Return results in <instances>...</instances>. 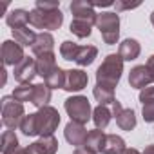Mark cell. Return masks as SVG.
<instances>
[{"instance_id":"1","label":"cell","mask_w":154,"mask_h":154,"mask_svg":"<svg viewBox=\"0 0 154 154\" xmlns=\"http://www.w3.org/2000/svg\"><path fill=\"white\" fill-rule=\"evenodd\" d=\"M123 58L116 53V54H107L102 62V65L96 71V84L114 89L120 80H122V72H123Z\"/></svg>"},{"instance_id":"2","label":"cell","mask_w":154,"mask_h":154,"mask_svg":"<svg viewBox=\"0 0 154 154\" xmlns=\"http://www.w3.org/2000/svg\"><path fill=\"white\" fill-rule=\"evenodd\" d=\"M0 107H2V125L8 131L20 129V123L26 118L24 103L17 102L13 96H4L0 102Z\"/></svg>"},{"instance_id":"3","label":"cell","mask_w":154,"mask_h":154,"mask_svg":"<svg viewBox=\"0 0 154 154\" xmlns=\"http://www.w3.org/2000/svg\"><path fill=\"white\" fill-rule=\"evenodd\" d=\"M63 107H65V112L71 118V122L85 125L89 120H93V109H91V103H89L87 96H82V94L69 96L65 100Z\"/></svg>"},{"instance_id":"4","label":"cell","mask_w":154,"mask_h":154,"mask_svg":"<svg viewBox=\"0 0 154 154\" xmlns=\"http://www.w3.org/2000/svg\"><path fill=\"white\" fill-rule=\"evenodd\" d=\"M96 27L102 33V38L107 45L118 44V38H120V17H118V13H112V11L98 13Z\"/></svg>"},{"instance_id":"5","label":"cell","mask_w":154,"mask_h":154,"mask_svg":"<svg viewBox=\"0 0 154 154\" xmlns=\"http://www.w3.org/2000/svg\"><path fill=\"white\" fill-rule=\"evenodd\" d=\"M63 24V15L60 9L56 11H42V9H31L29 11V26L35 29H47L49 31H56L60 29Z\"/></svg>"},{"instance_id":"6","label":"cell","mask_w":154,"mask_h":154,"mask_svg":"<svg viewBox=\"0 0 154 154\" xmlns=\"http://www.w3.org/2000/svg\"><path fill=\"white\" fill-rule=\"evenodd\" d=\"M60 112L58 109L51 107V105H45L42 109L36 111V125H38V136H53L54 131L58 129L60 125Z\"/></svg>"},{"instance_id":"7","label":"cell","mask_w":154,"mask_h":154,"mask_svg":"<svg viewBox=\"0 0 154 154\" xmlns=\"http://www.w3.org/2000/svg\"><path fill=\"white\" fill-rule=\"evenodd\" d=\"M69 9L72 13V18L85 20V22H91L93 26H96L98 13L94 11V4L93 2H89V0H74V2H71Z\"/></svg>"},{"instance_id":"8","label":"cell","mask_w":154,"mask_h":154,"mask_svg":"<svg viewBox=\"0 0 154 154\" xmlns=\"http://www.w3.org/2000/svg\"><path fill=\"white\" fill-rule=\"evenodd\" d=\"M112 116L116 118V125L122 129V131H127V132H131L134 127H136V114H134V111L132 109H123L122 107V103L116 100L114 103H112Z\"/></svg>"},{"instance_id":"9","label":"cell","mask_w":154,"mask_h":154,"mask_svg":"<svg viewBox=\"0 0 154 154\" xmlns=\"http://www.w3.org/2000/svg\"><path fill=\"white\" fill-rule=\"evenodd\" d=\"M89 84V76L84 69H67V76H65V87L63 91L67 93H80L82 89H85Z\"/></svg>"},{"instance_id":"10","label":"cell","mask_w":154,"mask_h":154,"mask_svg":"<svg viewBox=\"0 0 154 154\" xmlns=\"http://www.w3.org/2000/svg\"><path fill=\"white\" fill-rule=\"evenodd\" d=\"M15 74V80L22 85V84H31L33 78L36 76V58L26 56L13 71Z\"/></svg>"},{"instance_id":"11","label":"cell","mask_w":154,"mask_h":154,"mask_svg":"<svg viewBox=\"0 0 154 154\" xmlns=\"http://www.w3.org/2000/svg\"><path fill=\"white\" fill-rule=\"evenodd\" d=\"M24 58H26V54H24V47L20 44H17L15 40L2 42V60H4V65L17 67Z\"/></svg>"},{"instance_id":"12","label":"cell","mask_w":154,"mask_h":154,"mask_svg":"<svg viewBox=\"0 0 154 154\" xmlns=\"http://www.w3.org/2000/svg\"><path fill=\"white\" fill-rule=\"evenodd\" d=\"M87 134H89V132H87L85 125L76 123V122H69V123L65 125V129H63V136H65V140H67L74 149L85 145Z\"/></svg>"},{"instance_id":"13","label":"cell","mask_w":154,"mask_h":154,"mask_svg":"<svg viewBox=\"0 0 154 154\" xmlns=\"http://www.w3.org/2000/svg\"><path fill=\"white\" fill-rule=\"evenodd\" d=\"M152 84V76L147 69V65H136L129 72V85L132 89H145Z\"/></svg>"},{"instance_id":"14","label":"cell","mask_w":154,"mask_h":154,"mask_svg":"<svg viewBox=\"0 0 154 154\" xmlns=\"http://www.w3.org/2000/svg\"><path fill=\"white\" fill-rule=\"evenodd\" d=\"M140 102H141V116L147 123H154V87L149 85L140 91Z\"/></svg>"},{"instance_id":"15","label":"cell","mask_w":154,"mask_h":154,"mask_svg":"<svg viewBox=\"0 0 154 154\" xmlns=\"http://www.w3.org/2000/svg\"><path fill=\"white\" fill-rule=\"evenodd\" d=\"M29 154H56L58 150V140L53 136H42L40 140L33 141L27 147Z\"/></svg>"},{"instance_id":"16","label":"cell","mask_w":154,"mask_h":154,"mask_svg":"<svg viewBox=\"0 0 154 154\" xmlns=\"http://www.w3.org/2000/svg\"><path fill=\"white\" fill-rule=\"evenodd\" d=\"M53 49H54V38H53V35L47 33V31L38 33V36H36V40H35V44L31 47L33 54L35 56H42V54H47V53H54Z\"/></svg>"},{"instance_id":"17","label":"cell","mask_w":154,"mask_h":154,"mask_svg":"<svg viewBox=\"0 0 154 154\" xmlns=\"http://www.w3.org/2000/svg\"><path fill=\"white\" fill-rule=\"evenodd\" d=\"M140 53H141V45H140V42L134 40V38H125V40L120 44V47H118V54L123 58V62H132V60H136V58L140 56Z\"/></svg>"},{"instance_id":"18","label":"cell","mask_w":154,"mask_h":154,"mask_svg":"<svg viewBox=\"0 0 154 154\" xmlns=\"http://www.w3.org/2000/svg\"><path fill=\"white\" fill-rule=\"evenodd\" d=\"M127 149L125 140L118 134H105L103 145H102V154H123V150Z\"/></svg>"},{"instance_id":"19","label":"cell","mask_w":154,"mask_h":154,"mask_svg":"<svg viewBox=\"0 0 154 154\" xmlns=\"http://www.w3.org/2000/svg\"><path fill=\"white\" fill-rule=\"evenodd\" d=\"M56 54L54 53H47V54H42V56H36V74L42 76L45 80L47 76L56 69Z\"/></svg>"},{"instance_id":"20","label":"cell","mask_w":154,"mask_h":154,"mask_svg":"<svg viewBox=\"0 0 154 154\" xmlns=\"http://www.w3.org/2000/svg\"><path fill=\"white\" fill-rule=\"evenodd\" d=\"M6 24L11 29H20L29 24V11L26 9H11L6 15Z\"/></svg>"},{"instance_id":"21","label":"cell","mask_w":154,"mask_h":154,"mask_svg":"<svg viewBox=\"0 0 154 154\" xmlns=\"http://www.w3.org/2000/svg\"><path fill=\"white\" fill-rule=\"evenodd\" d=\"M51 89L45 85V84H35V93H33V100L31 103L36 107V109H42L45 105H49L51 102Z\"/></svg>"},{"instance_id":"22","label":"cell","mask_w":154,"mask_h":154,"mask_svg":"<svg viewBox=\"0 0 154 154\" xmlns=\"http://www.w3.org/2000/svg\"><path fill=\"white\" fill-rule=\"evenodd\" d=\"M36 36L38 35L35 33V29H29V26L20 27V29H13V40L17 44H20L22 47H33Z\"/></svg>"},{"instance_id":"23","label":"cell","mask_w":154,"mask_h":154,"mask_svg":"<svg viewBox=\"0 0 154 154\" xmlns=\"http://www.w3.org/2000/svg\"><path fill=\"white\" fill-rule=\"evenodd\" d=\"M111 118H112V111L107 105H98L96 109H93V122H94L96 129L103 131L111 123Z\"/></svg>"},{"instance_id":"24","label":"cell","mask_w":154,"mask_h":154,"mask_svg":"<svg viewBox=\"0 0 154 154\" xmlns=\"http://www.w3.org/2000/svg\"><path fill=\"white\" fill-rule=\"evenodd\" d=\"M98 56V47L96 45H80L78 56H76V63L80 67H87L91 65Z\"/></svg>"},{"instance_id":"25","label":"cell","mask_w":154,"mask_h":154,"mask_svg":"<svg viewBox=\"0 0 154 154\" xmlns=\"http://www.w3.org/2000/svg\"><path fill=\"white\" fill-rule=\"evenodd\" d=\"M93 96L98 102V105H112L116 102L114 89H109V87H103V85H98V84L93 89Z\"/></svg>"},{"instance_id":"26","label":"cell","mask_w":154,"mask_h":154,"mask_svg":"<svg viewBox=\"0 0 154 154\" xmlns=\"http://www.w3.org/2000/svg\"><path fill=\"white\" fill-rule=\"evenodd\" d=\"M65 76H67V71L62 69V67H56L47 78L44 80V84L53 91V89H63L65 87Z\"/></svg>"},{"instance_id":"27","label":"cell","mask_w":154,"mask_h":154,"mask_svg":"<svg viewBox=\"0 0 154 154\" xmlns=\"http://www.w3.org/2000/svg\"><path fill=\"white\" fill-rule=\"evenodd\" d=\"M69 31H71L72 35H76L78 38H87V36H91L93 24H91V22H85V20L72 18V22H71V26H69Z\"/></svg>"},{"instance_id":"28","label":"cell","mask_w":154,"mask_h":154,"mask_svg":"<svg viewBox=\"0 0 154 154\" xmlns=\"http://www.w3.org/2000/svg\"><path fill=\"white\" fill-rule=\"evenodd\" d=\"M18 138L15 134V131H4L2 132V154H11L18 149Z\"/></svg>"},{"instance_id":"29","label":"cell","mask_w":154,"mask_h":154,"mask_svg":"<svg viewBox=\"0 0 154 154\" xmlns=\"http://www.w3.org/2000/svg\"><path fill=\"white\" fill-rule=\"evenodd\" d=\"M33 93H35V84H22L18 87H15L13 91V98L20 103H26V102H31L33 100Z\"/></svg>"},{"instance_id":"30","label":"cell","mask_w":154,"mask_h":154,"mask_svg":"<svg viewBox=\"0 0 154 154\" xmlns=\"http://www.w3.org/2000/svg\"><path fill=\"white\" fill-rule=\"evenodd\" d=\"M78 51H80V45L71 42V40H65V42L60 44V56L63 60H67V62H76Z\"/></svg>"},{"instance_id":"31","label":"cell","mask_w":154,"mask_h":154,"mask_svg":"<svg viewBox=\"0 0 154 154\" xmlns=\"http://www.w3.org/2000/svg\"><path fill=\"white\" fill-rule=\"evenodd\" d=\"M20 131L24 136H38V125H36V112L26 114V118L20 123Z\"/></svg>"},{"instance_id":"32","label":"cell","mask_w":154,"mask_h":154,"mask_svg":"<svg viewBox=\"0 0 154 154\" xmlns=\"http://www.w3.org/2000/svg\"><path fill=\"white\" fill-rule=\"evenodd\" d=\"M103 140H105V132L103 131H100V129L89 131L87 140H85V147L93 149L94 152H100L102 150V145H103Z\"/></svg>"},{"instance_id":"33","label":"cell","mask_w":154,"mask_h":154,"mask_svg":"<svg viewBox=\"0 0 154 154\" xmlns=\"http://www.w3.org/2000/svg\"><path fill=\"white\" fill-rule=\"evenodd\" d=\"M35 8H36V9H42V11H56V9H60V2H47V0H36Z\"/></svg>"},{"instance_id":"34","label":"cell","mask_w":154,"mask_h":154,"mask_svg":"<svg viewBox=\"0 0 154 154\" xmlns=\"http://www.w3.org/2000/svg\"><path fill=\"white\" fill-rule=\"evenodd\" d=\"M114 8H116V13H120V11H125V9H136V8H140V2L129 4V2H120V0H116Z\"/></svg>"},{"instance_id":"35","label":"cell","mask_w":154,"mask_h":154,"mask_svg":"<svg viewBox=\"0 0 154 154\" xmlns=\"http://www.w3.org/2000/svg\"><path fill=\"white\" fill-rule=\"evenodd\" d=\"M72 154H98V152H94L93 149H89V147H85V145H82V147H76Z\"/></svg>"},{"instance_id":"36","label":"cell","mask_w":154,"mask_h":154,"mask_svg":"<svg viewBox=\"0 0 154 154\" xmlns=\"http://www.w3.org/2000/svg\"><path fill=\"white\" fill-rule=\"evenodd\" d=\"M147 69H149V72H150V76H152V82H154V54H150L149 56V60H147Z\"/></svg>"},{"instance_id":"37","label":"cell","mask_w":154,"mask_h":154,"mask_svg":"<svg viewBox=\"0 0 154 154\" xmlns=\"http://www.w3.org/2000/svg\"><path fill=\"white\" fill-rule=\"evenodd\" d=\"M123 154H143V152H140L138 149H132V147H127V149L123 150Z\"/></svg>"},{"instance_id":"38","label":"cell","mask_w":154,"mask_h":154,"mask_svg":"<svg viewBox=\"0 0 154 154\" xmlns=\"http://www.w3.org/2000/svg\"><path fill=\"white\" fill-rule=\"evenodd\" d=\"M11 154H29V150H27V147H18L15 152H11Z\"/></svg>"},{"instance_id":"39","label":"cell","mask_w":154,"mask_h":154,"mask_svg":"<svg viewBox=\"0 0 154 154\" xmlns=\"http://www.w3.org/2000/svg\"><path fill=\"white\" fill-rule=\"evenodd\" d=\"M143 154H154V145H147L145 150H143Z\"/></svg>"},{"instance_id":"40","label":"cell","mask_w":154,"mask_h":154,"mask_svg":"<svg viewBox=\"0 0 154 154\" xmlns=\"http://www.w3.org/2000/svg\"><path fill=\"white\" fill-rule=\"evenodd\" d=\"M6 82H8V71L2 69V85H6Z\"/></svg>"},{"instance_id":"41","label":"cell","mask_w":154,"mask_h":154,"mask_svg":"<svg viewBox=\"0 0 154 154\" xmlns=\"http://www.w3.org/2000/svg\"><path fill=\"white\" fill-rule=\"evenodd\" d=\"M6 9H8V4H2V6H0V11H2V13H4Z\"/></svg>"},{"instance_id":"42","label":"cell","mask_w":154,"mask_h":154,"mask_svg":"<svg viewBox=\"0 0 154 154\" xmlns=\"http://www.w3.org/2000/svg\"><path fill=\"white\" fill-rule=\"evenodd\" d=\"M150 22H152V26H154V11L150 13Z\"/></svg>"}]
</instances>
